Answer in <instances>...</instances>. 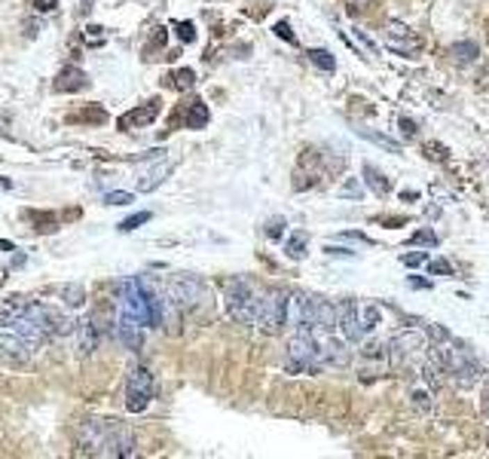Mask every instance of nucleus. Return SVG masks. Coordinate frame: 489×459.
<instances>
[{"label":"nucleus","instance_id":"f257e3e1","mask_svg":"<svg viewBox=\"0 0 489 459\" xmlns=\"http://www.w3.org/2000/svg\"><path fill=\"white\" fill-rule=\"evenodd\" d=\"M438 352L443 362V373H449L458 389H471L480 380L483 371H480V362L474 358V352L468 346H462L456 340H447V343H438Z\"/></svg>","mask_w":489,"mask_h":459},{"label":"nucleus","instance_id":"f03ea898","mask_svg":"<svg viewBox=\"0 0 489 459\" xmlns=\"http://www.w3.org/2000/svg\"><path fill=\"white\" fill-rule=\"evenodd\" d=\"M224 303H226L229 319H235L239 325H254L260 291L248 279H229L224 288Z\"/></svg>","mask_w":489,"mask_h":459},{"label":"nucleus","instance_id":"7ed1b4c3","mask_svg":"<svg viewBox=\"0 0 489 459\" xmlns=\"http://www.w3.org/2000/svg\"><path fill=\"white\" fill-rule=\"evenodd\" d=\"M285 371H288V373H318V371H321L315 334H312V331H297V334L288 340Z\"/></svg>","mask_w":489,"mask_h":459},{"label":"nucleus","instance_id":"20e7f679","mask_svg":"<svg viewBox=\"0 0 489 459\" xmlns=\"http://www.w3.org/2000/svg\"><path fill=\"white\" fill-rule=\"evenodd\" d=\"M254 325L263 328L266 334H275L288 325V291L272 288V291H263V294H260Z\"/></svg>","mask_w":489,"mask_h":459},{"label":"nucleus","instance_id":"39448f33","mask_svg":"<svg viewBox=\"0 0 489 459\" xmlns=\"http://www.w3.org/2000/svg\"><path fill=\"white\" fill-rule=\"evenodd\" d=\"M428 349V340L419 328H407V331H397L395 337H388L386 343V358L388 364H407L416 355H422Z\"/></svg>","mask_w":489,"mask_h":459},{"label":"nucleus","instance_id":"423d86ee","mask_svg":"<svg viewBox=\"0 0 489 459\" xmlns=\"http://www.w3.org/2000/svg\"><path fill=\"white\" fill-rule=\"evenodd\" d=\"M165 297L178 306V309H196V306L205 303L208 291H205V282L196 279V275H174L165 288Z\"/></svg>","mask_w":489,"mask_h":459},{"label":"nucleus","instance_id":"0eeeda50","mask_svg":"<svg viewBox=\"0 0 489 459\" xmlns=\"http://www.w3.org/2000/svg\"><path fill=\"white\" fill-rule=\"evenodd\" d=\"M150 398H153V377H150L147 367L138 364V367L129 371V377H126V408H129V413L147 410Z\"/></svg>","mask_w":489,"mask_h":459},{"label":"nucleus","instance_id":"6e6552de","mask_svg":"<svg viewBox=\"0 0 489 459\" xmlns=\"http://www.w3.org/2000/svg\"><path fill=\"white\" fill-rule=\"evenodd\" d=\"M135 435L119 419H104V444L98 456H135Z\"/></svg>","mask_w":489,"mask_h":459},{"label":"nucleus","instance_id":"1a4fd4ad","mask_svg":"<svg viewBox=\"0 0 489 459\" xmlns=\"http://www.w3.org/2000/svg\"><path fill=\"white\" fill-rule=\"evenodd\" d=\"M315 334V346H318V362L321 367H346L349 364V346L346 340L333 334H321V331H312Z\"/></svg>","mask_w":489,"mask_h":459},{"label":"nucleus","instance_id":"9d476101","mask_svg":"<svg viewBox=\"0 0 489 459\" xmlns=\"http://www.w3.org/2000/svg\"><path fill=\"white\" fill-rule=\"evenodd\" d=\"M336 328L342 331L346 343H361L364 340V328H361V316H358V303L355 300H342L336 306Z\"/></svg>","mask_w":489,"mask_h":459},{"label":"nucleus","instance_id":"9b49d317","mask_svg":"<svg viewBox=\"0 0 489 459\" xmlns=\"http://www.w3.org/2000/svg\"><path fill=\"white\" fill-rule=\"evenodd\" d=\"M386 46L395 52H401V56L413 58V52L419 49V40L413 37V31L404 25V22H388L386 25Z\"/></svg>","mask_w":489,"mask_h":459},{"label":"nucleus","instance_id":"f8f14e48","mask_svg":"<svg viewBox=\"0 0 489 459\" xmlns=\"http://www.w3.org/2000/svg\"><path fill=\"white\" fill-rule=\"evenodd\" d=\"M34 343H28L25 337H19L10 328H0V352H3L6 358H13V362H28L31 355H34Z\"/></svg>","mask_w":489,"mask_h":459},{"label":"nucleus","instance_id":"ddd939ff","mask_svg":"<svg viewBox=\"0 0 489 459\" xmlns=\"http://www.w3.org/2000/svg\"><path fill=\"white\" fill-rule=\"evenodd\" d=\"M76 444H80L83 453L98 456L101 453V444H104V419H86L76 432Z\"/></svg>","mask_w":489,"mask_h":459},{"label":"nucleus","instance_id":"4468645a","mask_svg":"<svg viewBox=\"0 0 489 459\" xmlns=\"http://www.w3.org/2000/svg\"><path fill=\"white\" fill-rule=\"evenodd\" d=\"M309 328H312V331H321V334H333V331H336V306H333L331 300L312 297Z\"/></svg>","mask_w":489,"mask_h":459},{"label":"nucleus","instance_id":"2eb2a0df","mask_svg":"<svg viewBox=\"0 0 489 459\" xmlns=\"http://www.w3.org/2000/svg\"><path fill=\"white\" fill-rule=\"evenodd\" d=\"M113 334H117V340L122 343L126 349H132V352H138L144 346V331H141V321H135L132 316H126L122 312V319H119V325L113 328Z\"/></svg>","mask_w":489,"mask_h":459},{"label":"nucleus","instance_id":"dca6fc26","mask_svg":"<svg viewBox=\"0 0 489 459\" xmlns=\"http://www.w3.org/2000/svg\"><path fill=\"white\" fill-rule=\"evenodd\" d=\"M74 334H76V352H80V355H92L95 346H98V328H95V321H92V319L76 321Z\"/></svg>","mask_w":489,"mask_h":459},{"label":"nucleus","instance_id":"f3484780","mask_svg":"<svg viewBox=\"0 0 489 459\" xmlns=\"http://www.w3.org/2000/svg\"><path fill=\"white\" fill-rule=\"evenodd\" d=\"M86 86H89V74L83 71V67H74V65H67L65 71L58 74V80H56L58 92H80Z\"/></svg>","mask_w":489,"mask_h":459},{"label":"nucleus","instance_id":"a211bd4d","mask_svg":"<svg viewBox=\"0 0 489 459\" xmlns=\"http://www.w3.org/2000/svg\"><path fill=\"white\" fill-rule=\"evenodd\" d=\"M156 113H159V102H150V104H144V107H135V111H129V113H122V117H119V129L147 126V122L156 120Z\"/></svg>","mask_w":489,"mask_h":459},{"label":"nucleus","instance_id":"6ab92c4d","mask_svg":"<svg viewBox=\"0 0 489 459\" xmlns=\"http://www.w3.org/2000/svg\"><path fill=\"white\" fill-rule=\"evenodd\" d=\"M172 166H174V163H156V166L150 168V172H144L141 178H138V190H141V193H150V190H156L159 184L168 178Z\"/></svg>","mask_w":489,"mask_h":459},{"label":"nucleus","instance_id":"aec40b11","mask_svg":"<svg viewBox=\"0 0 489 459\" xmlns=\"http://www.w3.org/2000/svg\"><path fill=\"white\" fill-rule=\"evenodd\" d=\"M361 175H364V184L373 190L376 196H388L392 193V181L386 178V175L379 172L376 166H370V163H364V168H361Z\"/></svg>","mask_w":489,"mask_h":459},{"label":"nucleus","instance_id":"412c9836","mask_svg":"<svg viewBox=\"0 0 489 459\" xmlns=\"http://www.w3.org/2000/svg\"><path fill=\"white\" fill-rule=\"evenodd\" d=\"M358 138H367L370 144H376V147L382 150H388V153H401V141H395V138H388V135H382L376 132V129H355Z\"/></svg>","mask_w":489,"mask_h":459},{"label":"nucleus","instance_id":"4be33fe9","mask_svg":"<svg viewBox=\"0 0 489 459\" xmlns=\"http://www.w3.org/2000/svg\"><path fill=\"white\" fill-rule=\"evenodd\" d=\"M449 56H453L458 65H471V61H477V56H480V46L474 40H458V43H453Z\"/></svg>","mask_w":489,"mask_h":459},{"label":"nucleus","instance_id":"5701e85b","mask_svg":"<svg viewBox=\"0 0 489 459\" xmlns=\"http://www.w3.org/2000/svg\"><path fill=\"white\" fill-rule=\"evenodd\" d=\"M306 245H309V236L303 233V230H297V233H290L288 236V242H285V255L290 260H303L306 257Z\"/></svg>","mask_w":489,"mask_h":459},{"label":"nucleus","instance_id":"b1692460","mask_svg":"<svg viewBox=\"0 0 489 459\" xmlns=\"http://www.w3.org/2000/svg\"><path fill=\"white\" fill-rule=\"evenodd\" d=\"M208 120H211L208 104H205V102H193V104H190V111H187V126L190 129H205V126H208Z\"/></svg>","mask_w":489,"mask_h":459},{"label":"nucleus","instance_id":"393cba45","mask_svg":"<svg viewBox=\"0 0 489 459\" xmlns=\"http://www.w3.org/2000/svg\"><path fill=\"white\" fill-rule=\"evenodd\" d=\"M61 303H65L67 309H80V306L86 303V288L76 285V282L65 285V288H61Z\"/></svg>","mask_w":489,"mask_h":459},{"label":"nucleus","instance_id":"a878e982","mask_svg":"<svg viewBox=\"0 0 489 459\" xmlns=\"http://www.w3.org/2000/svg\"><path fill=\"white\" fill-rule=\"evenodd\" d=\"M431 395H434L431 389L416 386V389H413V392H410V404H413V408H416L419 413H425V417H428V413L434 410V398H431Z\"/></svg>","mask_w":489,"mask_h":459},{"label":"nucleus","instance_id":"bb28decb","mask_svg":"<svg viewBox=\"0 0 489 459\" xmlns=\"http://www.w3.org/2000/svg\"><path fill=\"white\" fill-rule=\"evenodd\" d=\"M358 316H361V328L364 334H373L379 325V306L373 303H358Z\"/></svg>","mask_w":489,"mask_h":459},{"label":"nucleus","instance_id":"cd10ccee","mask_svg":"<svg viewBox=\"0 0 489 459\" xmlns=\"http://www.w3.org/2000/svg\"><path fill=\"white\" fill-rule=\"evenodd\" d=\"M306 56H309V61L318 67V71H324V74H333L336 71V58L327 49H309Z\"/></svg>","mask_w":489,"mask_h":459},{"label":"nucleus","instance_id":"c85d7f7f","mask_svg":"<svg viewBox=\"0 0 489 459\" xmlns=\"http://www.w3.org/2000/svg\"><path fill=\"white\" fill-rule=\"evenodd\" d=\"M410 245H425V248H438L440 239L434 230H416V233L410 236Z\"/></svg>","mask_w":489,"mask_h":459},{"label":"nucleus","instance_id":"c756f323","mask_svg":"<svg viewBox=\"0 0 489 459\" xmlns=\"http://www.w3.org/2000/svg\"><path fill=\"white\" fill-rule=\"evenodd\" d=\"M193 83H196L193 67H181V71H174V86H178V89H190Z\"/></svg>","mask_w":489,"mask_h":459},{"label":"nucleus","instance_id":"7c9ffc66","mask_svg":"<svg viewBox=\"0 0 489 459\" xmlns=\"http://www.w3.org/2000/svg\"><path fill=\"white\" fill-rule=\"evenodd\" d=\"M147 220H150V211H138V214H132V218L122 220L119 230H122V233H132V230H138L141 224H147Z\"/></svg>","mask_w":489,"mask_h":459},{"label":"nucleus","instance_id":"2f4dec72","mask_svg":"<svg viewBox=\"0 0 489 459\" xmlns=\"http://www.w3.org/2000/svg\"><path fill=\"white\" fill-rule=\"evenodd\" d=\"M132 193H126V190H110V193H104V202L107 205H129L132 202Z\"/></svg>","mask_w":489,"mask_h":459},{"label":"nucleus","instance_id":"473e14b6","mask_svg":"<svg viewBox=\"0 0 489 459\" xmlns=\"http://www.w3.org/2000/svg\"><path fill=\"white\" fill-rule=\"evenodd\" d=\"M428 273L431 275H453V264H449V260H428Z\"/></svg>","mask_w":489,"mask_h":459},{"label":"nucleus","instance_id":"72a5a7b5","mask_svg":"<svg viewBox=\"0 0 489 459\" xmlns=\"http://www.w3.org/2000/svg\"><path fill=\"white\" fill-rule=\"evenodd\" d=\"M285 227H288V220H285V218H272L270 224H266V236H270V239H281Z\"/></svg>","mask_w":489,"mask_h":459},{"label":"nucleus","instance_id":"f704fd0d","mask_svg":"<svg viewBox=\"0 0 489 459\" xmlns=\"http://www.w3.org/2000/svg\"><path fill=\"white\" fill-rule=\"evenodd\" d=\"M342 196H349V199H361V184H358V178H349L346 181V187L340 190Z\"/></svg>","mask_w":489,"mask_h":459},{"label":"nucleus","instance_id":"c9c22d12","mask_svg":"<svg viewBox=\"0 0 489 459\" xmlns=\"http://www.w3.org/2000/svg\"><path fill=\"white\" fill-rule=\"evenodd\" d=\"M351 34H355V37H358V40H361V43L367 46V49H370V56H379V46H376V43H373V40H370V37H367V31H361V28H351Z\"/></svg>","mask_w":489,"mask_h":459},{"label":"nucleus","instance_id":"e433bc0d","mask_svg":"<svg viewBox=\"0 0 489 459\" xmlns=\"http://www.w3.org/2000/svg\"><path fill=\"white\" fill-rule=\"evenodd\" d=\"M401 264H404V266H422V264H428V255H425V251H416V255H404Z\"/></svg>","mask_w":489,"mask_h":459},{"label":"nucleus","instance_id":"4c0bfd02","mask_svg":"<svg viewBox=\"0 0 489 459\" xmlns=\"http://www.w3.org/2000/svg\"><path fill=\"white\" fill-rule=\"evenodd\" d=\"M178 37H181L183 43H193L196 40V28L190 25V22H181V25H178Z\"/></svg>","mask_w":489,"mask_h":459},{"label":"nucleus","instance_id":"58836bf2","mask_svg":"<svg viewBox=\"0 0 489 459\" xmlns=\"http://www.w3.org/2000/svg\"><path fill=\"white\" fill-rule=\"evenodd\" d=\"M275 37H281V40H288V43H297V37H294L288 22H279V25H275Z\"/></svg>","mask_w":489,"mask_h":459},{"label":"nucleus","instance_id":"ea45409f","mask_svg":"<svg viewBox=\"0 0 489 459\" xmlns=\"http://www.w3.org/2000/svg\"><path fill=\"white\" fill-rule=\"evenodd\" d=\"M401 132H404V138H416V122L401 117Z\"/></svg>","mask_w":489,"mask_h":459},{"label":"nucleus","instance_id":"a19ab883","mask_svg":"<svg viewBox=\"0 0 489 459\" xmlns=\"http://www.w3.org/2000/svg\"><path fill=\"white\" fill-rule=\"evenodd\" d=\"M34 10H37V13H49V10H56V0H34Z\"/></svg>","mask_w":489,"mask_h":459},{"label":"nucleus","instance_id":"79ce46f5","mask_svg":"<svg viewBox=\"0 0 489 459\" xmlns=\"http://www.w3.org/2000/svg\"><path fill=\"white\" fill-rule=\"evenodd\" d=\"M327 255H336V257H355V251H349V248H333V245H327Z\"/></svg>","mask_w":489,"mask_h":459},{"label":"nucleus","instance_id":"37998d69","mask_svg":"<svg viewBox=\"0 0 489 459\" xmlns=\"http://www.w3.org/2000/svg\"><path fill=\"white\" fill-rule=\"evenodd\" d=\"M407 285H410V288H431V282H428V279H416V275H410V279H407Z\"/></svg>","mask_w":489,"mask_h":459},{"label":"nucleus","instance_id":"c03bdc74","mask_svg":"<svg viewBox=\"0 0 489 459\" xmlns=\"http://www.w3.org/2000/svg\"><path fill=\"white\" fill-rule=\"evenodd\" d=\"M342 239H358V242H367V245H373V242L367 239L364 233H342Z\"/></svg>","mask_w":489,"mask_h":459},{"label":"nucleus","instance_id":"a18cd8bd","mask_svg":"<svg viewBox=\"0 0 489 459\" xmlns=\"http://www.w3.org/2000/svg\"><path fill=\"white\" fill-rule=\"evenodd\" d=\"M483 413L489 417V386H486V395H483Z\"/></svg>","mask_w":489,"mask_h":459}]
</instances>
